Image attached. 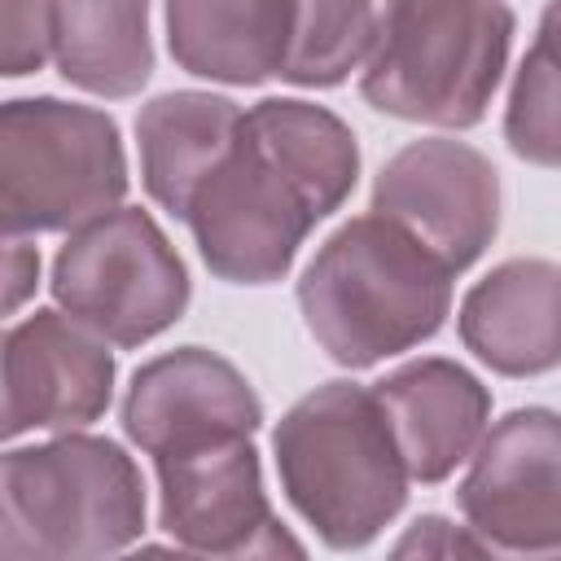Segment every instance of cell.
Here are the masks:
<instances>
[{"instance_id": "2e32d148", "label": "cell", "mask_w": 561, "mask_h": 561, "mask_svg": "<svg viewBox=\"0 0 561 561\" xmlns=\"http://www.w3.org/2000/svg\"><path fill=\"white\" fill-rule=\"evenodd\" d=\"M241 105L215 92H162L136 114V145H140V180L145 193L171 210L175 219L188 215L193 193L228 153Z\"/></svg>"}, {"instance_id": "7a4b0ae2", "label": "cell", "mask_w": 561, "mask_h": 561, "mask_svg": "<svg viewBox=\"0 0 561 561\" xmlns=\"http://www.w3.org/2000/svg\"><path fill=\"white\" fill-rule=\"evenodd\" d=\"M456 272L390 215L346 219L298 280L316 346L342 368H373L430 342L451 311Z\"/></svg>"}, {"instance_id": "44dd1931", "label": "cell", "mask_w": 561, "mask_h": 561, "mask_svg": "<svg viewBox=\"0 0 561 561\" xmlns=\"http://www.w3.org/2000/svg\"><path fill=\"white\" fill-rule=\"evenodd\" d=\"M412 552H421V557H451V552H491V548L469 526L451 530V522L430 513V517H416L412 530L394 543V557H412Z\"/></svg>"}, {"instance_id": "8992f818", "label": "cell", "mask_w": 561, "mask_h": 561, "mask_svg": "<svg viewBox=\"0 0 561 561\" xmlns=\"http://www.w3.org/2000/svg\"><path fill=\"white\" fill-rule=\"evenodd\" d=\"M127 153L118 123L61 96H13L0 110L4 237L75 232L123 206Z\"/></svg>"}, {"instance_id": "5bb4252c", "label": "cell", "mask_w": 561, "mask_h": 561, "mask_svg": "<svg viewBox=\"0 0 561 561\" xmlns=\"http://www.w3.org/2000/svg\"><path fill=\"white\" fill-rule=\"evenodd\" d=\"M465 351L500 377H539L561 364V263L504 259L460 302Z\"/></svg>"}, {"instance_id": "ac0fdd59", "label": "cell", "mask_w": 561, "mask_h": 561, "mask_svg": "<svg viewBox=\"0 0 561 561\" xmlns=\"http://www.w3.org/2000/svg\"><path fill=\"white\" fill-rule=\"evenodd\" d=\"M504 140L522 162L561 171V0H548L539 31L513 75Z\"/></svg>"}, {"instance_id": "7c38bea8", "label": "cell", "mask_w": 561, "mask_h": 561, "mask_svg": "<svg viewBox=\"0 0 561 561\" xmlns=\"http://www.w3.org/2000/svg\"><path fill=\"white\" fill-rule=\"evenodd\" d=\"M259 425L263 403L254 386L232 359L206 346H175L140 364L123 394V430L145 456L254 438Z\"/></svg>"}, {"instance_id": "277c9868", "label": "cell", "mask_w": 561, "mask_h": 561, "mask_svg": "<svg viewBox=\"0 0 561 561\" xmlns=\"http://www.w3.org/2000/svg\"><path fill=\"white\" fill-rule=\"evenodd\" d=\"M513 31L508 0H386L359 92L390 118L478 127L504 79Z\"/></svg>"}, {"instance_id": "ffe728a7", "label": "cell", "mask_w": 561, "mask_h": 561, "mask_svg": "<svg viewBox=\"0 0 561 561\" xmlns=\"http://www.w3.org/2000/svg\"><path fill=\"white\" fill-rule=\"evenodd\" d=\"M4 48H0V70L9 79H22L39 70L48 53V9L44 0H4Z\"/></svg>"}, {"instance_id": "6da1fadb", "label": "cell", "mask_w": 561, "mask_h": 561, "mask_svg": "<svg viewBox=\"0 0 561 561\" xmlns=\"http://www.w3.org/2000/svg\"><path fill=\"white\" fill-rule=\"evenodd\" d=\"M359 180L355 131L324 105L267 96L188 202L202 263L232 285H272L294 267L307 232L333 215Z\"/></svg>"}, {"instance_id": "7402d4cb", "label": "cell", "mask_w": 561, "mask_h": 561, "mask_svg": "<svg viewBox=\"0 0 561 561\" xmlns=\"http://www.w3.org/2000/svg\"><path fill=\"white\" fill-rule=\"evenodd\" d=\"M39 285V254L35 245H26L22 237H9V250H4V311L13 316Z\"/></svg>"}, {"instance_id": "8fae6325", "label": "cell", "mask_w": 561, "mask_h": 561, "mask_svg": "<svg viewBox=\"0 0 561 561\" xmlns=\"http://www.w3.org/2000/svg\"><path fill=\"white\" fill-rule=\"evenodd\" d=\"M114 399V355L61 307H39L4 333V438L79 430Z\"/></svg>"}, {"instance_id": "52a82bcc", "label": "cell", "mask_w": 561, "mask_h": 561, "mask_svg": "<svg viewBox=\"0 0 561 561\" xmlns=\"http://www.w3.org/2000/svg\"><path fill=\"white\" fill-rule=\"evenodd\" d=\"M48 289L61 311L110 346H140L167 333L188 307V272L158 219L140 206H114L66 237Z\"/></svg>"}, {"instance_id": "9a60e30c", "label": "cell", "mask_w": 561, "mask_h": 561, "mask_svg": "<svg viewBox=\"0 0 561 561\" xmlns=\"http://www.w3.org/2000/svg\"><path fill=\"white\" fill-rule=\"evenodd\" d=\"M294 13L298 0H162L175 66L228 88L280 79L294 44Z\"/></svg>"}, {"instance_id": "5b68a950", "label": "cell", "mask_w": 561, "mask_h": 561, "mask_svg": "<svg viewBox=\"0 0 561 561\" xmlns=\"http://www.w3.org/2000/svg\"><path fill=\"white\" fill-rule=\"evenodd\" d=\"M145 535V478L96 434L9 447L0 465V552L13 561H92Z\"/></svg>"}, {"instance_id": "30bf717a", "label": "cell", "mask_w": 561, "mask_h": 561, "mask_svg": "<svg viewBox=\"0 0 561 561\" xmlns=\"http://www.w3.org/2000/svg\"><path fill=\"white\" fill-rule=\"evenodd\" d=\"M373 210L421 237L451 272H465L500 232V175L473 145L425 136L377 171Z\"/></svg>"}, {"instance_id": "9c48e42d", "label": "cell", "mask_w": 561, "mask_h": 561, "mask_svg": "<svg viewBox=\"0 0 561 561\" xmlns=\"http://www.w3.org/2000/svg\"><path fill=\"white\" fill-rule=\"evenodd\" d=\"M158 526L184 552L202 557H276L302 552L263 491V465L250 438L206 443L153 456Z\"/></svg>"}, {"instance_id": "ba28073f", "label": "cell", "mask_w": 561, "mask_h": 561, "mask_svg": "<svg viewBox=\"0 0 561 561\" xmlns=\"http://www.w3.org/2000/svg\"><path fill=\"white\" fill-rule=\"evenodd\" d=\"M456 504L491 552L561 557V416L513 408L486 425Z\"/></svg>"}, {"instance_id": "d6986e66", "label": "cell", "mask_w": 561, "mask_h": 561, "mask_svg": "<svg viewBox=\"0 0 561 561\" xmlns=\"http://www.w3.org/2000/svg\"><path fill=\"white\" fill-rule=\"evenodd\" d=\"M377 22V0H298L294 44L280 79L298 88H337L368 61Z\"/></svg>"}, {"instance_id": "e0dca14e", "label": "cell", "mask_w": 561, "mask_h": 561, "mask_svg": "<svg viewBox=\"0 0 561 561\" xmlns=\"http://www.w3.org/2000/svg\"><path fill=\"white\" fill-rule=\"evenodd\" d=\"M48 53L66 83L123 101L153 75L149 0H44Z\"/></svg>"}, {"instance_id": "3957f363", "label": "cell", "mask_w": 561, "mask_h": 561, "mask_svg": "<svg viewBox=\"0 0 561 561\" xmlns=\"http://www.w3.org/2000/svg\"><path fill=\"white\" fill-rule=\"evenodd\" d=\"M276 478L320 543L368 548L408 504V460L373 386L324 381L272 434Z\"/></svg>"}, {"instance_id": "4fadbf2b", "label": "cell", "mask_w": 561, "mask_h": 561, "mask_svg": "<svg viewBox=\"0 0 561 561\" xmlns=\"http://www.w3.org/2000/svg\"><path fill=\"white\" fill-rule=\"evenodd\" d=\"M373 390L394 425L408 473L421 486L451 478L456 465L478 451L491 425V390L465 364L443 355L408 359Z\"/></svg>"}]
</instances>
